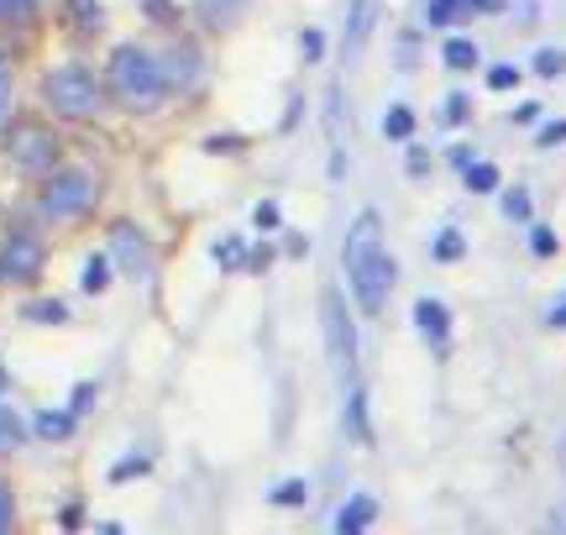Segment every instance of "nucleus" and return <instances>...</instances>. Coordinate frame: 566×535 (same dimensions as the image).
<instances>
[{"instance_id":"f257e3e1","label":"nucleus","mask_w":566,"mask_h":535,"mask_svg":"<svg viewBox=\"0 0 566 535\" xmlns=\"http://www.w3.org/2000/svg\"><path fill=\"white\" fill-rule=\"evenodd\" d=\"M342 268H346V284H352V300L363 305V315H378V310L388 305V294H394V279H399V268L388 258L378 210H363V216L346 227Z\"/></svg>"},{"instance_id":"f03ea898","label":"nucleus","mask_w":566,"mask_h":535,"mask_svg":"<svg viewBox=\"0 0 566 535\" xmlns=\"http://www.w3.org/2000/svg\"><path fill=\"white\" fill-rule=\"evenodd\" d=\"M105 74H111V95H116L126 111H137V116L158 111V105L168 101V90H174L168 63H163L153 48H142V42H122V48L111 53V63H105Z\"/></svg>"},{"instance_id":"7ed1b4c3","label":"nucleus","mask_w":566,"mask_h":535,"mask_svg":"<svg viewBox=\"0 0 566 535\" xmlns=\"http://www.w3.org/2000/svg\"><path fill=\"white\" fill-rule=\"evenodd\" d=\"M42 101L53 116L63 122H95L101 116V80L84 69V63H59L48 80H42Z\"/></svg>"},{"instance_id":"20e7f679","label":"nucleus","mask_w":566,"mask_h":535,"mask_svg":"<svg viewBox=\"0 0 566 535\" xmlns=\"http://www.w3.org/2000/svg\"><path fill=\"white\" fill-rule=\"evenodd\" d=\"M0 153L11 158V168L17 174H32V179H42V174H53V168L63 164V143L53 137V126L42 122H6V132H0Z\"/></svg>"},{"instance_id":"39448f33","label":"nucleus","mask_w":566,"mask_h":535,"mask_svg":"<svg viewBox=\"0 0 566 535\" xmlns=\"http://www.w3.org/2000/svg\"><path fill=\"white\" fill-rule=\"evenodd\" d=\"M95 174H84V168H53V174H42V195H38V210L48 221H84L90 210H95Z\"/></svg>"},{"instance_id":"423d86ee","label":"nucleus","mask_w":566,"mask_h":535,"mask_svg":"<svg viewBox=\"0 0 566 535\" xmlns=\"http://www.w3.org/2000/svg\"><path fill=\"white\" fill-rule=\"evenodd\" d=\"M321 331H325V352H331V368L346 389L357 384V326H352V310H346L342 289H321Z\"/></svg>"},{"instance_id":"0eeeda50","label":"nucleus","mask_w":566,"mask_h":535,"mask_svg":"<svg viewBox=\"0 0 566 535\" xmlns=\"http://www.w3.org/2000/svg\"><path fill=\"white\" fill-rule=\"evenodd\" d=\"M48 263V248H42L32 231H11L0 237V284H32Z\"/></svg>"},{"instance_id":"6e6552de","label":"nucleus","mask_w":566,"mask_h":535,"mask_svg":"<svg viewBox=\"0 0 566 535\" xmlns=\"http://www.w3.org/2000/svg\"><path fill=\"white\" fill-rule=\"evenodd\" d=\"M111 263L122 268V273H132V279H142L147 273V242H142V231L132 227V221H116L111 227Z\"/></svg>"},{"instance_id":"1a4fd4ad","label":"nucleus","mask_w":566,"mask_h":535,"mask_svg":"<svg viewBox=\"0 0 566 535\" xmlns=\"http://www.w3.org/2000/svg\"><path fill=\"white\" fill-rule=\"evenodd\" d=\"M378 6H384V0H352V6H346V42H342L346 63H352L367 48L373 27H378Z\"/></svg>"},{"instance_id":"9d476101","label":"nucleus","mask_w":566,"mask_h":535,"mask_svg":"<svg viewBox=\"0 0 566 535\" xmlns=\"http://www.w3.org/2000/svg\"><path fill=\"white\" fill-rule=\"evenodd\" d=\"M415 326H420V336L430 342V347H446V336H451V315H446L441 300H420V305H415Z\"/></svg>"},{"instance_id":"9b49d317","label":"nucleus","mask_w":566,"mask_h":535,"mask_svg":"<svg viewBox=\"0 0 566 535\" xmlns=\"http://www.w3.org/2000/svg\"><path fill=\"white\" fill-rule=\"evenodd\" d=\"M195 11H200V21L210 32H226V27H237V21L252 11V0H200Z\"/></svg>"},{"instance_id":"f8f14e48","label":"nucleus","mask_w":566,"mask_h":535,"mask_svg":"<svg viewBox=\"0 0 566 535\" xmlns=\"http://www.w3.org/2000/svg\"><path fill=\"white\" fill-rule=\"evenodd\" d=\"M373 520H378V499H373V494H352L342 504V515H336V531H342V535H357V531H367Z\"/></svg>"},{"instance_id":"ddd939ff","label":"nucleus","mask_w":566,"mask_h":535,"mask_svg":"<svg viewBox=\"0 0 566 535\" xmlns=\"http://www.w3.org/2000/svg\"><path fill=\"white\" fill-rule=\"evenodd\" d=\"M74 426H80V415H74V410H42L38 420H32V431H38L42 441H69V436H74Z\"/></svg>"},{"instance_id":"4468645a","label":"nucleus","mask_w":566,"mask_h":535,"mask_svg":"<svg viewBox=\"0 0 566 535\" xmlns=\"http://www.w3.org/2000/svg\"><path fill=\"white\" fill-rule=\"evenodd\" d=\"M111 273H116V263H111V252H95V258H84L80 289H84V294H105V289H111Z\"/></svg>"},{"instance_id":"2eb2a0df","label":"nucleus","mask_w":566,"mask_h":535,"mask_svg":"<svg viewBox=\"0 0 566 535\" xmlns=\"http://www.w3.org/2000/svg\"><path fill=\"white\" fill-rule=\"evenodd\" d=\"M21 321H27V326H63V321H69V305H63V300H27V305H21Z\"/></svg>"},{"instance_id":"dca6fc26","label":"nucleus","mask_w":566,"mask_h":535,"mask_svg":"<svg viewBox=\"0 0 566 535\" xmlns=\"http://www.w3.org/2000/svg\"><path fill=\"white\" fill-rule=\"evenodd\" d=\"M21 441H27V420L11 405H0V457H11Z\"/></svg>"},{"instance_id":"f3484780","label":"nucleus","mask_w":566,"mask_h":535,"mask_svg":"<svg viewBox=\"0 0 566 535\" xmlns=\"http://www.w3.org/2000/svg\"><path fill=\"white\" fill-rule=\"evenodd\" d=\"M441 59H446V69H451V74H467V69H478V48H472L467 38H446Z\"/></svg>"},{"instance_id":"a211bd4d","label":"nucleus","mask_w":566,"mask_h":535,"mask_svg":"<svg viewBox=\"0 0 566 535\" xmlns=\"http://www.w3.org/2000/svg\"><path fill=\"white\" fill-rule=\"evenodd\" d=\"M304 499H310V483H304V478H283V483L268 489V504H283V510H300Z\"/></svg>"},{"instance_id":"6ab92c4d","label":"nucleus","mask_w":566,"mask_h":535,"mask_svg":"<svg viewBox=\"0 0 566 535\" xmlns=\"http://www.w3.org/2000/svg\"><path fill=\"white\" fill-rule=\"evenodd\" d=\"M409 132H415V111H409V105H388L384 111V137L388 143H405Z\"/></svg>"},{"instance_id":"aec40b11","label":"nucleus","mask_w":566,"mask_h":535,"mask_svg":"<svg viewBox=\"0 0 566 535\" xmlns=\"http://www.w3.org/2000/svg\"><path fill=\"white\" fill-rule=\"evenodd\" d=\"M462 179H467V189H472V195H493V189H499V168L472 158V164L462 168Z\"/></svg>"},{"instance_id":"412c9836","label":"nucleus","mask_w":566,"mask_h":535,"mask_svg":"<svg viewBox=\"0 0 566 535\" xmlns=\"http://www.w3.org/2000/svg\"><path fill=\"white\" fill-rule=\"evenodd\" d=\"M430 252H436V263H462V252H467L462 231H451V227L436 231V248H430Z\"/></svg>"},{"instance_id":"4be33fe9","label":"nucleus","mask_w":566,"mask_h":535,"mask_svg":"<svg viewBox=\"0 0 566 535\" xmlns=\"http://www.w3.org/2000/svg\"><path fill=\"white\" fill-rule=\"evenodd\" d=\"M38 17V0H0V27H27Z\"/></svg>"},{"instance_id":"5701e85b","label":"nucleus","mask_w":566,"mask_h":535,"mask_svg":"<svg viewBox=\"0 0 566 535\" xmlns=\"http://www.w3.org/2000/svg\"><path fill=\"white\" fill-rule=\"evenodd\" d=\"M69 11H74V27H80V38L101 32V6H95V0H69Z\"/></svg>"},{"instance_id":"b1692460","label":"nucleus","mask_w":566,"mask_h":535,"mask_svg":"<svg viewBox=\"0 0 566 535\" xmlns=\"http://www.w3.org/2000/svg\"><path fill=\"white\" fill-rule=\"evenodd\" d=\"M424 17H430L436 32H446L451 21H462V0H430V6H424Z\"/></svg>"},{"instance_id":"393cba45","label":"nucleus","mask_w":566,"mask_h":535,"mask_svg":"<svg viewBox=\"0 0 566 535\" xmlns=\"http://www.w3.org/2000/svg\"><path fill=\"white\" fill-rule=\"evenodd\" d=\"M535 74H541V80H562V74H566V53H562V48H541V53H535Z\"/></svg>"},{"instance_id":"a878e982","label":"nucleus","mask_w":566,"mask_h":535,"mask_svg":"<svg viewBox=\"0 0 566 535\" xmlns=\"http://www.w3.org/2000/svg\"><path fill=\"white\" fill-rule=\"evenodd\" d=\"M346 431L367 436V394L363 389H352V399H346Z\"/></svg>"},{"instance_id":"bb28decb","label":"nucleus","mask_w":566,"mask_h":535,"mask_svg":"<svg viewBox=\"0 0 566 535\" xmlns=\"http://www.w3.org/2000/svg\"><path fill=\"white\" fill-rule=\"evenodd\" d=\"M530 210H535L530 189H504V216L509 221H530Z\"/></svg>"},{"instance_id":"cd10ccee","label":"nucleus","mask_w":566,"mask_h":535,"mask_svg":"<svg viewBox=\"0 0 566 535\" xmlns=\"http://www.w3.org/2000/svg\"><path fill=\"white\" fill-rule=\"evenodd\" d=\"M216 263H221V268H242L247 263V242H242V237H226V242H216Z\"/></svg>"},{"instance_id":"c85d7f7f","label":"nucleus","mask_w":566,"mask_h":535,"mask_svg":"<svg viewBox=\"0 0 566 535\" xmlns=\"http://www.w3.org/2000/svg\"><path fill=\"white\" fill-rule=\"evenodd\" d=\"M462 122H467V95L462 90H451V95L441 101V126H462Z\"/></svg>"},{"instance_id":"c756f323","label":"nucleus","mask_w":566,"mask_h":535,"mask_svg":"<svg viewBox=\"0 0 566 535\" xmlns=\"http://www.w3.org/2000/svg\"><path fill=\"white\" fill-rule=\"evenodd\" d=\"M11 95H17V69H11V59L0 53V116L11 111Z\"/></svg>"},{"instance_id":"7c9ffc66","label":"nucleus","mask_w":566,"mask_h":535,"mask_svg":"<svg viewBox=\"0 0 566 535\" xmlns=\"http://www.w3.org/2000/svg\"><path fill=\"white\" fill-rule=\"evenodd\" d=\"M147 468H153V457H126V462H116V468H111V483H126V478H142V473H147Z\"/></svg>"},{"instance_id":"2f4dec72","label":"nucleus","mask_w":566,"mask_h":535,"mask_svg":"<svg viewBox=\"0 0 566 535\" xmlns=\"http://www.w3.org/2000/svg\"><path fill=\"white\" fill-rule=\"evenodd\" d=\"M530 248H535V258H556V248H562V242H556V231H551V227H535V231H530Z\"/></svg>"},{"instance_id":"473e14b6","label":"nucleus","mask_w":566,"mask_h":535,"mask_svg":"<svg viewBox=\"0 0 566 535\" xmlns=\"http://www.w3.org/2000/svg\"><path fill=\"white\" fill-rule=\"evenodd\" d=\"M300 53H304V63H315L325 53V38H321V27H304L300 32Z\"/></svg>"},{"instance_id":"72a5a7b5","label":"nucleus","mask_w":566,"mask_h":535,"mask_svg":"<svg viewBox=\"0 0 566 535\" xmlns=\"http://www.w3.org/2000/svg\"><path fill=\"white\" fill-rule=\"evenodd\" d=\"M488 84H493V90H514V84H520V69H514V63H493V69H488Z\"/></svg>"},{"instance_id":"f704fd0d","label":"nucleus","mask_w":566,"mask_h":535,"mask_svg":"<svg viewBox=\"0 0 566 535\" xmlns=\"http://www.w3.org/2000/svg\"><path fill=\"white\" fill-rule=\"evenodd\" d=\"M11 525H17V499H11V489L0 483V535L11 531Z\"/></svg>"},{"instance_id":"c9c22d12","label":"nucleus","mask_w":566,"mask_h":535,"mask_svg":"<svg viewBox=\"0 0 566 535\" xmlns=\"http://www.w3.org/2000/svg\"><path fill=\"white\" fill-rule=\"evenodd\" d=\"M95 399H101V389H95V384H80V389H74V399H69V410L84 415L90 405H95Z\"/></svg>"},{"instance_id":"e433bc0d","label":"nucleus","mask_w":566,"mask_h":535,"mask_svg":"<svg viewBox=\"0 0 566 535\" xmlns=\"http://www.w3.org/2000/svg\"><path fill=\"white\" fill-rule=\"evenodd\" d=\"M252 221H258V227H279V206H273V200H263V206H258V210H252Z\"/></svg>"},{"instance_id":"4c0bfd02","label":"nucleus","mask_w":566,"mask_h":535,"mask_svg":"<svg viewBox=\"0 0 566 535\" xmlns=\"http://www.w3.org/2000/svg\"><path fill=\"white\" fill-rule=\"evenodd\" d=\"M556 143H566V122L541 126V147H556Z\"/></svg>"},{"instance_id":"58836bf2","label":"nucleus","mask_w":566,"mask_h":535,"mask_svg":"<svg viewBox=\"0 0 566 535\" xmlns=\"http://www.w3.org/2000/svg\"><path fill=\"white\" fill-rule=\"evenodd\" d=\"M446 164H451L457 174H462V168L472 164V147H451V153H446Z\"/></svg>"},{"instance_id":"ea45409f","label":"nucleus","mask_w":566,"mask_h":535,"mask_svg":"<svg viewBox=\"0 0 566 535\" xmlns=\"http://www.w3.org/2000/svg\"><path fill=\"white\" fill-rule=\"evenodd\" d=\"M514 122H520V126H535V122H541V105H520V111H514Z\"/></svg>"},{"instance_id":"a19ab883","label":"nucleus","mask_w":566,"mask_h":535,"mask_svg":"<svg viewBox=\"0 0 566 535\" xmlns=\"http://www.w3.org/2000/svg\"><path fill=\"white\" fill-rule=\"evenodd\" d=\"M546 326H551V331H566V300H562V305H556V310H551V315H546Z\"/></svg>"},{"instance_id":"79ce46f5","label":"nucleus","mask_w":566,"mask_h":535,"mask_svg":"<svg viewBox=\"0 0 566 535\" xmlns=\"http://www.w3.org/2000/svg\"><path fill=\"white\" fill-rule=\"evenodd\" d=\"M551 525H556V531H566V504H562V510H551Z\"/></svg>"},{"instance_id":"37998d69","label":"nucleus","mask_w":566,"mask_h":535,"mask_svg":"<svg viewBox=\"0 0 566 535\" xmlns=\"http://www.w3.org/2000/svg\"><path fill=\"white\" fill-rule=\"evenodd\" d=\"M11 389V368H6V357H0V394Z\"/></svg>"}]
</instances>
